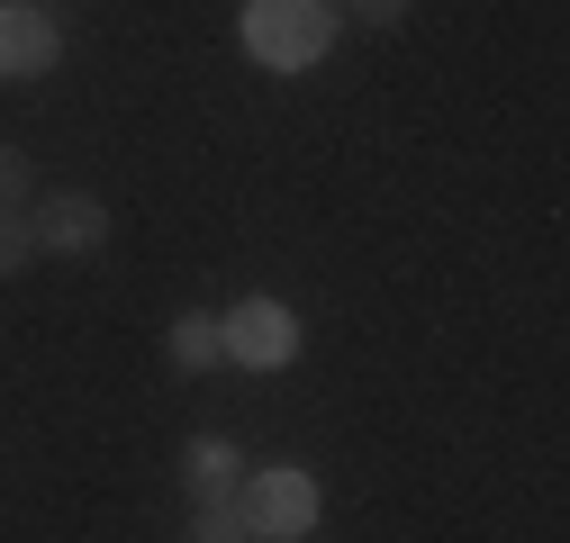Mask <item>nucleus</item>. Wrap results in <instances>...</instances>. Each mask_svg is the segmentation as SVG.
Masks as SVG:
<instances>
[{"instance_id":"0eeeda50","label":"nucleus","mask_w":570,"mask_h":543,"mask_svg":"<svg viewBox=\"0 0 570 543\" xmlns=\"http://www.w3.org/2000/svg\"><path fill=\"white\" fill-rule=\"evenodd\" d=\"M181 471H190V490H199V498H227V490L245 481L227 444H190V462H181Z\"/></svg>"},{"instance_id":"423d86ee","label":"nucleus","mask_w":570,"mask_h":543,"mask_svg":"<svg viewBox=\"0 0 570 543\" xmlns=\"http://www.w3.org/2000/svg\"><path fill=\"white\" fill-rule=\"evenodd\" d=\"M173 363H181V372H218V363H227V326L208 317V308L173 317Z\"/></svg>"},{"instance_id":"f257e3e1","label":"nucleus","mask_w":570,"mask_h":543,"mask_svg":"<svg viewBox=\"0 0 570 543\" xmlns=\"http://www.w3.org/2000/svg\"><path fill=\"white\" fill-rule=\"evenodd\" d=\"M335 46V0H245V55L272 73H308Z\"/></svg>"},{"instance_id":"7ed1b4c3","label":"nucleus","mask_w":570,"mask_h":543,"mask_svg":"<svg viewBox=\"0 0 570 543\" xmlns=\"http://www.w3.org/2000/svg\"><path fill=\"white\" fill-rule=\"evenodd\" d=\"M218 326H227V363H236V372H281V363H299V317L281 308V299H236Z\"/></svg>"},{"instance_id":"20e7f679","label":"nucleus","mask_w":570,"mask_h":543,"mask_svg":"<svg viewBox=\"0 0 570 543\" xmlns=\"http://www.w3.org/2000/svg\"><path fill=\"white\" fill-rule=\"evenodd\" d=\"M28 236H37V254H100V245H109V199H91V190L37 199V209H28Z\"/></svg>"},{"instance_id":"39448f33","label":"nucleus","mask_w":570,"mask_h":543,"mask_svg":"<svg viewBox=\"0 0 570 543\" xmlns=\"http://www.w3.org/2000/svg\"><path fill=\"white\" fill-rule=\"evenodd\" d=\"M55 55H63V28H55L46 10L0 0V82H37V73H55Z\"/></svg>"},{"instance_id":"9b49d317","label":"nucleus","mask_w":570,"mask_h":543,"mask_svg":"<svg viewBox=\"0 0 570 543\" xmlns=\"http://www.w3.org/2000/svg\"><path fill=\"white\" fill-rule=\"evenodd\" d=\"M19 10H37V0H19Z\"/></svg>"},{"instance_id":"9d476101","label":"nucleus","mask_w":570,"mask_h":543,"mask_svg":"<svg viewBox=\"0 0 570 543\" xmlns=\"http://www.w3.org/2000/svg\"><path fill=\"white\" fill-rule=\"evenodd\" d=\"M353 19H363V28H399L407 0H353Z\"/></svg>"},{"instance_id":"1a4fd4ad","label":"nucleus","mask_w":570,"mask_h":543,"mask_svg":"<svg viewBox=\"0 0 570 543\" xmlns=\"http://www.w3.org/2000/svg\"><path fill=\"white\" fill-rule=\"evenodd\" d=\"M28 155H10V146H0V209H28Z\"/></svg>"},{"instance_id":"6e6552de","label":"nucleus","mask_w":570,"mask_h":543,"mask_svg":"<svg viewBox=\"0 0 570 543\" xmlns=\"http://www.w3.org/2000/svg\"><path fill=\"white\" fill-rule=\"evenodd\" d=\"M28 254H37L28 209H0V282H10V272H28Z\"/></svg>"},{"instance_id":"f03ea898","label":"nucleus","mask_w":570,"mask_h":543,"mask_svg":"<svg viewBox=\"0 0 570 543\" xmlns=\"http://www.w3.org/2000/svg\"><path fill=\"white\" fill-rule=\"evenodd\" d=\"M236 525L263 543H299L317 525V481L308 471H254V481H236Z\"/></svg>"}]
</instances>
